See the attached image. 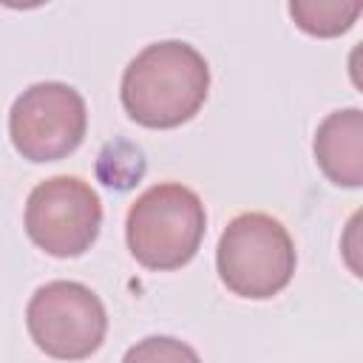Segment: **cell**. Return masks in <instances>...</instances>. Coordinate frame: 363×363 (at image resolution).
<instances>
[{"label": "cell", "instance_id": "3", "mask_svg": "<svg viewBox=\"0 0 363 363\" xmlns=\"http://www.w3.org/2000/svg\"><path fill=\"white\" fill-rule=\"evenodd\" d=\"M216 267L221 284L233 295L250 301L272 298L295 272L292 235L267 213H241L218 238Z\"/></svg>", "mask_w": 363, "mask_h": 363}, {"label": "cell", "instance_id": "9", "mask_svg": "<svg viewBox=\"0 0 363 363\" xmlns=\"http://www.w3.org/2000/svg\"><path fill=\"white\" fill-rule=\"evenodd\" d=\"M122 363H201L196 349L179 337L170 335H150L139 343H133Z\"/></svg>", "mask_w": 363, "mask_h": 363}, {"label": "cell", "instance_id": "7", "mask_svg": "<svg viewBox=\"0 0 363 363\" xmlns=\"http://www.w3.org/2000/svg\"><path fill=\"white\" fill-rule=\"evenodd\" d=\"M315 162L329 182L340 187L363 184V113L343 108L329 113L315 130Z\"/></svg>", "mask_w": 363, "mask_h": 363}, {"label": "cell", "instance_id": "2", "mask_svg": "<svg viewBox=\"0 0 363 363\" xmlns=\"http://www.w3.org/2000/svg\"><path fill=\"white\" fill-rule=\"evenodd\" d=\"M207 227L201 199L179 184L162 182L147 187L128 210L125 238L130 255L156 272L179 269L193 261Z\"/></svg>", "mask_w": 363, "mask_h": 363}, {"label": "cell", "instance_id": "5", "mask_svg": "<svg viewBox=\"0 0 363 363\" xmlns=\"http://www.w3.org/2000/svg\"><path fill=\"white\" fill-rule=\"evenodd\" d=\"M88 130V108L65 82L28 85L9 111V136L28 162H57L74 153Z\"/></svg>", "mask_w": 363, "mask_h": 363}, {"label": "cell", "instance_id": "6", "mask_svg": "<svg viewBox=\"0 0 363 363\" xmlns=\"http://www.w3.org/2000/svg\"><path fill=\"white\" fill-rule=\"evenodd\" d=\"M99 227L102 201L79 176H51L28 193L26 233L54 258H77L91 250Z\"/></svg>", "mask_w": 363, "mask_h": 363}, {"label": "cell", "instance_id": "1", "mask_svg": "<svg viewBox=\"0 0 363 363\" xmlns=\"http://www.w3.org/2000/svg\"><path fill=\"white\" fill-rule=\"evenodd\" d=\"M210 91V68L199 48L182 40L145 45L122 74V105L145 128H179L193 119Z\"/></svg>", "mask_w": 363, "mask_h": 363}, {"label": "cell", "instance_id": "4", "mask_svg": "<svg viewBox=\"0 0 363 363\" xmlns=\"http://www.w3.org/2000/svg\"><path fill=\"white\" fill-rule=\"evenodd\" d=\"M26 326L40 352L54 360H85L91 357L108 332V312L94 289L79 281H48L43 284L28 306Z\"/></svg>", "mask_w": 363, "mask_h": 363}, {"label": "cell", "instance_id": "8", "mask_svg": "<svg viewBox=\"0 0 363 363\" xmlns=\"http://www.w3.org/2000/svg\"><path fill=\"white\" fill-rule=\"evenodd\" d=\"M360 0H292L289 14L295 26L315 37H337L360 17Z\"/></svg>", "mask_w": 363, "mask_h": 363}]
</instances>
